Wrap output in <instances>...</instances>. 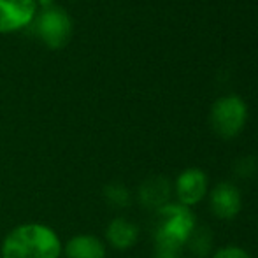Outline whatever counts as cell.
Masks as SVG:
<instances>
[{
  "mask_svg": "<svg viewBox=\"0 0 258 258\" xmlns=\"http://www.w3.org/2000/svg\"><path fill=\"white\" fill-rule=\"evenodd\" d=\"M35 0H0V32H13L30 25Z\"/></svg>",
  "mask_w": 258,
  "mask_h": 258,
  "instance_id": "7",
  "label": "cell"
},
{
  "mask_svg": "<svg viewBox=\"0 0 258 258\" xmlns=\"http://www.w3.org/2000/svg\"><path fill=\"white\" fill-rule=\"evenodd\" d=\"M195 227L197 220L190 207L169 202L156 211L155 241H170L184 246Z\"/></svg>",
  "mask_w": 258,
  "mask_h": 258,
  "instance_id": "2",
  "label": "cell"
},
{
  "mask_svg": "<svg viewBox=\"0 0 258 258\" xmlns=\"http://www.w3.org/2000/svg\"><path fill=\"white\" fill-rule=\"evenodd\" d=\"M105 239H107L109 246L114 249H128L139 239V228L134 221L126 220L123 216H118L114 220L109 221L107 228H105Z\"/></svg>",
  "mask_w": 258,
  "mask_h": 258,
  "instance_id": "10",
  "label": "cell"
},
{
  "mask_svg": "<svg viewBox=\"0 0 258 258\" xmlns=\"http://www.w3.org/2000/svg\"><path fill=\"white\" fill-rule=\"evenodd\" d=\"M61 251L67 258H105V244L102 239L92 234H79L71 237L63 246Z\"/></svg>",
  "mask_w": 258,
  "mask_h": 258,
  "instance_id": "9",
  "label": "cell"
},
{
  "mask_svg": "<svg viewBox=\"0 0 258 258\" xmlns=\"http://www.w3.org/2000/svg\"><path fill=\"white\" fill-rule=\"evenodd\" d=\"M184 246L170 241H155V258H183Z\"/></svg>",
  "mask_w": 258,
  "mask_h": 258,
  "instance_id": "13",
  "label": "cell"
},
{
  "mask_svg": "<svg viewBox=\"0 0 258 258\" xmlns=\"http://www.w3.org/2000/svg\"><path fill=\"white\" fill-rule=\"evenodd\" d=\"M174 188H176L177 201H179L177 204L191 207V206H197L207 195L209 179H207V174L202 169L188 167V169H184L177 176Z\"/></svg>",
  "mask_w": 258,
  "mask_h": 258,
  "instance_id": "5",
  "label": "cell"
},
{
  "mask_svg": "<svg viewBox=\"0 0 258 258\" xmlns=\"http://www.w3.org/2000/svg\"><path fill=\"white\" fill-rule=\"evenodd\" d=\"M104 199L114 209H125L132 204V194L123 183H109L104 188Z\"/></svg>",
  "mask_w": 258,
  "mask_h": 258,
  "instance_id": "12",
  "label": "cell"
},
{
  "mask_svg": "<svg viewBox=\"0 0 258 258\" xmlns=\"http://www.w3.org/2000/svg\"><path fill=\"white\" fill-rule=\"evenodd\" d=\"M213 258H251L248 251L237 246H223L213 255Z\"/></svg>",
  "mask_w": 258,
  "mask_h": 258,
  "instance_id": "15",
  "label": "cell"
},
{
  "mask_svg": "<svg viewBox=\"0 0 258 258\" xmlns=\"http://www.w3.org/2000/svg\"><path fill=\"white\" fill-rule=\"evenodd\" d=\"M170 194H172V186H170L169 179L162 176L148 177L139 186V202L146 209L158 211L160 207L169 204Z\"/></svg>",
  "mask_w": 258,
  "mask_h": 258,
  "instance_id": "8",
  "label": "cell"
},
{
  "mask_svg": "<svg viewBox=\"0 0 258 258\" xmlns=\"http://www.w3.org/2000/svg\"><path fill=\"white\" fill-rule=\"evenodd\" d=\"M248 119V107L237 95L220 97L211 107V126L223 139L239 136Z\"/></svg>",
  "mask_w": 258,
  "mask_h": 258,
  "instance_id": "3",
  "label": "cell"
},
{
  "mask_svg": "<svg viewBox=\"0 0 258 258\" xmlns=\"http://www.w3.org/2000/svg\"><path fill=\"white\" fill-rule=\"evenodd\" d=\"M234 170L241 179H249L258 172V160L256 156H241V158L235 162Z\"/></svg>",
  "mask_w": 258,
  "mask_h": 258,
  "instance_id": "14",
  "label": "cell"
},
{
  "mask_svg": "<svg viewBox=\"0 0 258 258\" xmlns=\"http://www.w3.org/2000/svg\"><path fill=\"white\" fill-rule=\"evenodd\" d=\"M211 246H213V234L209 232V228L195 227L184 244V249H188L195 258H206L211 251Z\"/></svg>",
  "mask_w": 258,
  "mask_h": 258,
  "instance_id": "11",
  "label": "cell"
},
{
  "mask_svg": "<svg viewBox=\"0 0 258 258\" xmlns=\"http://www.w3.org/2000/svg\"><path fill=\"white\" fill-rule=\"evenodd\" d=\"M37 37L49 48H61L69 42L72 34V21L61 7L48 6L41 11L34 23Z\"/></svg>",
  "mask_w": 258,
  "mask_h": 258,
  "instance_id": "4",
  "label": "cell"
},
{
  "mask_svg": "<svg viewBox=\"0 0 258 258\" xmlns=\"http://www.w3.org/2000/svg\"><path fill=\"white\" fill-rule=\"evenodd\" d=\"M0 255L2 258H60L61 241L48 225L23 223L4 237Z\"/></svg>",
  "mask_w": 258,
  "mask_h": 258,
  "instance_id": "1",
  "label": "cell"
},
{
  "mask_svg": "<svg viewBox=\"0 0 258 258\" xmlns=\"http://www.w3.org/2000/svg\"><path fill=\"white\" fill-rule=\"evenodd\" d=\"M209 204L211 211H213L216 218H220V220H232L241 211V191L237 190V186H234V183H228V181L218 183L209 195Z\"/></svg>",
  "mask_w": 258,
  "mask_h": 258,
  "instance_id": "6",
  "label": "cell"
}]
</instances>
